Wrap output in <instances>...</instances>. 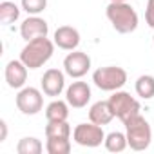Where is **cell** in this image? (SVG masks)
Masks as SVG:
<instances>
[{"instance_id": "5b68a950", "label": "cell", "mask_w": 154, "mask_h": 154, "mask_svg": "<svg viewBox=\"0 0 154 154\" xmlns=\"http://www.w3.org/2000/svg\"><path fill=\"white\" fill-rule=\"evenodd\" d=\"M109 103H111L114 116L120 118L123 123L129 122L132 116L140 114V109H141L140 102L125 91H114V94L109 98Z\"/></svg>"}, {"instance_id": "7c38bea8", "label": "cell", "mask_w": 154, "mask_h": 154, "mask_svg": "<svg viewBox=\"0 0 154 154\" xmlns=\"http://www.w3.org/2000/svg\"><path fill=\"white\" fill-rule=\"evenodd\" d=\"M27 65L18 58L6 65V82L11 89H22L27 82Z\"/></svg>"}, {"instance_id": "44dd1931", "label": "cell", "mask_w": 154, "mask_h": 154, "mask_svg": "<svg viewBox=\"0 0 154 154\" xmlns=\"http://www.w3.org/2000/svg\"><path fill=\"white\" fill-rule=\"evenodd\" d=\"M45 150L49 154H69L71 141H69V138H47Z\"/></svg>"}, {"instance_id": "e0dca14e", "label": "cell", "mask_w": 154, "mask_h": 154, "mask_svg": "<svg viewBox=\"0 0 154 154\" xmlns=\"http://www.w3.org/2000/svg\"><path fill=\"white\" fill-rule=\"evenodd\" d=\"M136 94L143 100H150L154 98V76L150 74H141L140 78L136 80Z\"/></svg>"}, {"instance_id": "cb8c5ba5", "label": "cell", "mask_w": 154, "mask_h": 154, "mask_svg": "<svg viewBox=\"0 0 154 154\" xmlns=\"http://www.w3.org/2000/svg\"><path fill=\"white\" fill-rule=\"evenodd\" d=\"M6 138H8V123L0 120V141H6Z\"/></svg>"}, {"instance_id": "5bb4252c", "label": "cell", "mask_w": 154, "mask_h": 154, "mask_svg": "<svg viewBox=\"0 0 154 154\" xmlns=\"http://www.w3.org/2000/svg\"><path fill=\"white\" fill-rule=\"evenodd\" d=\"M112 118H114V112H112V109H111L109 100H107V102H96V103H93L91 109H89V120H91L93 123H96V125H102V127H103V125L111 123Z\"/></svg>"}, {"instance_id": "484cf974", "label": "cell", "mask_w": 154, "mask_h": 154, "mask_svg": "<svg viewBox=\"0 0 154 154\" xmlns=\"http://www.w3.org/2000/svg\"><path fill=\"white\" fill-rule=\"evenodd\" d=\"M152 42H154V36H152Z\"/></svg>"}, {"instance_id": "8fae6325", "label": "cell", "mask_w": 154, "mask_h": 154, "mask_svg": "<svg viewBox=\"0 0 154 154\" xmlns=\"http://www.w3.org/2000/svg\"><path fill=\"white\" fill-rule=\"evenodd\" d=\"M65 100L72 109H82L91 100V87L85 82H72L65 91Z\"/></svg>"}, {"instance_id": "2e32d148", "label": "cell", "mask_w": 154, "mask_h": 154, "mask_svg": "<svg viewBox=\"0 0 154 154\" xmlns=\"http://www.w3.org/2000/svg\"><path fill=\"white\" fill-rule=\"evenodd\" d=\"M105 149L109 152H122L129 147V141H127V134L123 132H118V131H112L105 136Z\"/></svg>"}, {"instance_id": "603a6c76", "label": "cell", "mask_w": 154, "mask_h": 154, "mask_svg": "<svg viewBox=\"0 0 154 154\" xmlns=\"http://www.w3.org/2000/svg\"><path fill=\"white\" fill-rule=\"evenodd\" d=\"M145 20L149 24V27L154 29V0H149L147 8H145Z\"/></svg>"}, {"instance_id": "7402d4cb", "label": "cell", "mask_w": 154, "mask_h": 154, "mask_svg": "<svg viewBox=\"0 0 154 154\" xmlns=\"http://www.w3.org/2000/svg\"><path fill=\"white\" fill-rule=\"evenodd\" d=\"M47 8V0H22V9L27 15H40Z\"/></svg>"}, {"instance_id": "4fadbf2b", "label": "cell", "mask_w": 154, "mask_h": 154, "mask_svg": "<svg viewBox=\"0 0 154 154\" xmlns=\"http://www.w3.org/2000/svg\"><path fill=\"white\" fill-rule=\"evenodd\" d=\"M54 45H58L63 51H74L80 44V33L71 26H60L54 31Z\"/></svg>"}, {"instance_id": "6da1fadb", "label": "cell", "mask_w": 154, "mask_h": 154, "mask_svg": "<svg viewBox=\"0 0 154 154\" xmlns=\"http://www.w3.org/2000/svg\"><path fill=\"white\" fill-rule=\"evenodd\" d=\"M53 53H54V42H51L47 36H40L29 40L24 45L20 53V60L27 65V69H38L51 60Z\"/></svg>"}, {"instance_id": "30bf717a", "label": "cell", "mask_w": 154, "mask_h": 154, "mask_svg": "<svg viewBox=\"0 0 154 154\" xmlns=\"http://www.w3.org/2000/svg\"><path fill=\"white\" fill-rule=\"evenodd\" d=\"M47 33H49V26L38 15H29L20 26V35L26 42L40 38V36H47Z\"/></svg>"}, {"instance_id": "277c9868", "label": "cell", "mask_w": 154, "mask_h": 154, "mask_svg": "<svg viewBox=\"0 0 154 154\" xmlns=\"http://www.w3.org/2000/svg\"><path fill=\"white\" fill-rule=\"evenodd\" d=\"M93 82L100 91H120L127 84V71L118 65H107L100 67L93 72Z\"/></svg>"}, {"instance_id": "ffe728a7", "label": "cell", "mask_w": 154, "mask_h": 154, "mask_svg": "<svg viewBox=\"0 0 154 154\" xmlns=\"http://www.w3.org/2000/svg\"><path fill=\"white\" fill-rule=\"evenodd\" d=\"M44 150V145L38 138H33V136H27V138H22L17 145V152L18 154H40Z\"/></svg>"}, {"instance_id": "7a4b0ae2", "label": "cell", "mask_w": 154, "mask_h": 154, "mask_svg": "<svg viewBox=\"0 0 154 154\" xmlns=\"http://www.w3.org/2000/svg\"><path fill=\"white\" fill-rule=\"evenodd\" d=\"M105 15L112 27L122 35H129L138 27V13L127 2H109Z\"/></svg>"}, {"instance_id": "52a82bcc", "label": "cell", "mask_w": 154, "mask_h": 154, "mask_svg": "<svg viewBox=\"0 0 154 154\" xmlns=\"http://www.w3.org/2000/svg\"><path fill=\"white\" fill-rule=\"evenodd\" d=\"M44 91L36 87H22L17 94V107L26 116H35L44 107Z\"/></svg>"}, {"instance_id": "d6986e66", "label": "cell", "mask_w": 154, "mask_h": 154, "mask_svg": "<svg viewBox=\"0 0 154 154\" xmlns=\"http://www.w3.org/2000/svg\"><path fill=\"white\" fill-rule=\"evenodd\" d=\"M45 136L47 138H71V125L67 123V120H63V122H47Z\"/></svg>"}, {"instance_id": "ac0fdd59", "label": "cell", "mask_w": 154, "mask_h": 154, "mask_svg": "<svg viewBox=\"0 0 154 154\" xmlns=\"http://www.w3.org/2000/svg\"><path fill=\"white\" fill-rule=\"evenodd\" d=\"M20 17V9L15 2H0V22L4 26H9L13 22H17Z\"/></svg>"}, {"instance_id": "9a60e30c", "label": "cell", "mask_w": 154, "mask_h": 154, "mask_svg": "<svg viewBox=\"0 0 154 154\" xmlns=\"http://www.w3.org/2000/svg\"><path fill=\"white\" fill-rule=\"evenodd\" d=\"M45 118L47 122H63L69 118V103L67 100H53L47 107H45Z\"/></svg>"}, {"instance_id": "3957f363", "label": "cell", "mask_w": 154, "mask_h": 154, "mask_svg": "<svg viewBox=\"0 0 154 154\" xmlns=\"http://www.w3.org/2000/svg\"><path fill=\"white\" fill-rule=\"evenodd\" d=\"M123 125H125V131H127L125 134H127L129 147L132 150H145V149H149L150 140H152V129H150L149 122L141 114L132 116Z\"/></svg>"}, {"instance_id": "8992f818", "label": "cell", "mask_w": 154, "mask_h": 154, "mask_svg": "<svg viewBox=\"0 0 154 154\" xmlns=\"http://www.w3.org/2000/svg\"><path fill=\"white\" fill-rule=\"evenodd\" d=\"M72 138L82 147L94 149V147H100L105 141V132H103L102 125H96V123L89 122V123L76 125L74 131H72Z\"/></svg>"}, {"instance_id": "d4e9b609", "label": "cell", "mask_w": 154, "mask_h": 154, "mask_svg": "<svg viewBox=\"0 0 154 154\" xmlns=\"http://www.w3.org/2000/svg\"><path fill=\"white\" fill-rule=\"evenodd\" d=\"M109 2H127V0H109Z\"/></svg>"}, {"instance_id": "9c48e42d", "label": "cell", "mask_w": 154, "mask_h": 154, "mask_svg": "<svg viewBox=\"0 0 154 154\" xmlns=\"http://www.w3.org/2000/svg\"><path fill=\"white\" fill-rule=\"evenodd\" d=\"M40 85H42V91H44L45 96L56 98L65 89V76L60 69H47L42 76Z\"/></svg>"}, {"instance_id": "ba28073f", "label": "cell", "mask_w": 154, "mask_h": 154, "mask_svg": "<svg viewBox=\"0 0 154 154\" xmlns=\"http://www.w3.org/2000/svg\"><path fill=\"white\" fill-rule=\"evenodd\" d=\"M91 69V58L87 53L82 51H72L63 58V71L71 78H82Z\"/></svg>"}]
</instances>
